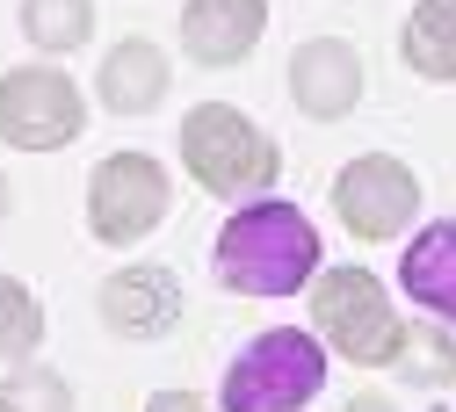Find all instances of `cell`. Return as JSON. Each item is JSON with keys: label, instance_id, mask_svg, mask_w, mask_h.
<instances>
[{"label": "cell", "instance_id": "3957f363", "mask_svg": "<svg viewBox=\"0 0 456 412\" xmlns=\"http://www.w3.org/2000/svg\"><path fill=\"white\" fill-rule=\"evenodd\" d=\"M319 384H326V340L305 326H268L224 369V412H305Z\"/></svg>", "mask_w": 456, "mask_h": 412}, {"label": "cell", "instance_id": "7c38bea8", "mask_svg": "<svg viewBox=\"0 0 456 412\" xmlns=\"http://www.w3.org/2000/svg\"><path fill=\"white\" fill-rule=\"evenodd\" d=\"M102 109H117V116H145V109H159V94H167V51L159 44H145V36H124L117 51L102 58Z\"/></svg>", "mask_w": 456, "mask_h": 412}, {"label": "cell", "instance_id": "ac0fdd59", "mask_svg": "<svg viewBox=\"0 0 456 412\" xmlns=\"http://www.w3.org/2000/svg\"><path fill=\"white\" fill-rule=\"evenodd\" d=\"M340 412H391V405H384V398H348Z\"/></svg>", "mask_w": 456, "mask_h": 412}, {"label": "cell", "instance_id": "ba28073f", "mask_svg": "<svg viewBox=\"0 0 456 412\" xmlns=\"http://www.w3.org/2000/svg\"><path fill=\"white\" fill-rule=\"evenodd\" d=\"M290 94H297V109L312 116V124H340V116L362 101V58H355V44H340V36L297 44V58H290Z\"/></svg>", "mask_w": 456, "mask_h": 412}, {"label": "cell", "instance_id": "ffe728a7", "mask_svg": "<svg viewBox=\"0 0 456 412\" xmlns=\"http://www.w3.org/2000/svg\"><path fill=\"white\" fill-rule=\"evenodd\" d=\"M0 412H8V405H0Z\"/></svg>", "mask_w": 456, "mask_h": 412}, {"label": "cell", "instance_id": "52a82bcc", "mask_svg": "<svg viewBox=\"0 0 456 412\" xmlns=\"http://www.w3.org/2000/svg\"><path fill=\"white\" fill-rule=\"evenodd\" d=\"M333 210L355 239H391V231H406L420 217V182L391 152H362L333 174Z\"/></svg>", "mask_w": 456, "mask_h": 412}, {"label": "cell", "instance_id": "8992f818", "mask_svg": "<svg viewBox=\"0 0 456 412\" xmlns=\"http://www.w3.org/2000/svg\"><path fill=\"white\" fill-rule=\"evenodd\" d=\"M87 124V101L59 66H15L0 73V145L15 152H59Z\"/></svg>", "mask_w": 456, "mask_h": 412}, {"label": "cell", "instance_id": "5b68a950", "mask_svg": "<svg viewBox=\"0 0 456 412\" xmlns=\"http://www.w3.org/2000/svg\"><path fill=\"white\" fill-rule=\"evenodd\" d=\"M167 210H175V182L145 152H109L87 174V231L102 246H138Z\"/></svg>", "mask_w": 456, "mask_h": 412}, {"label": "cell", "instance_id": "d6986e66", "mask_svg": "<svg viewBox=\"0 0 456 412\" xmlns=\"http://www.w3.org/2000/svg\"><path fill=\"white\" fill-rule=\"evenodd\" d=\"M0 217H8V182H0Z\"/></svg>", "mask_w": 456, "mask_h": 412}, {"label": "cell", "instance_id": "9c48e42d", "mask_svg": "<svg viewBox=\"0 0 456 412\" xmlns=\"http://www.w3.org/2000/svg\"><path fill=\"white\" fill-rule=\"evenodd\" d=\"M182 319V282L167 268H117L102 282V326L124 340H167Z\"/></svg>", "mask_w": 456, "mask_h": 412}, {"label": "cell", "instance_id": "9a60e30c", "mask_svg": "<svg viewBox=\"0 0 456 412\" xmlns=\"http://www.w3.org/2000/svg\"><path fill=\"white\" fill-rule=\"evenodd\" d=\"M37 340H44V304L15 275H0V362H29Z\"/></svg>", "mask_w": 456, "mask_h": 412}, {"label": "cell", "instance_id": "2e32d148", "mask_svg": "<svg viewBox=\"0 0 456 412\" xmlns=\"http://www.w3.org/2000/svg\"><path fill=\"white\" fill-rule=\"evenodd\" d=\"M0 405L8 412H73V391L51 369H15L8 384H0Z\"/></svg>", "mask_w": 456, "mask_h": 412}, {"label": "cell", "instance_id": "30bf717a", "mask_svg": "<svg viewBox=\"0 0 456 412\" xmlns=\"http://www.w3.org/2000/svg\"><path fill=\"white\" fill-rule=\"evenodd\" d=\"M268 29V0H189L182 8V44L196 66H240Z\"/></svg>", "mask_w": 456, "mask_h": 412}, {"label": "cell", "instance_id": "5bb4252c", "mask_svg": "<svg viewBox=\"0 0 456 412\" xmlns=\"http://www.w3.org/2000/svg\"><path fill=\"white\" fill-rule=\"evenodd\" d=\"M94 29V0H22V36L37 51H80Z\"/></svg>", "mask_w": 456, "mask_h": 412}, {"label": "cell", "instance_id": "7a4b0ae2", "mask_svg": "<svg viewBox=\"0 0 456 412\" xmlns=\"http://www.w3.org/2000/svg\"><path fill=\"white\" fill-rule=\"evenodd\" d=\"M182 166L203 196H261L282 174V145L254 131L232 101H203L182 116Z\"/></svg>", "mask_w": 456, "mask_h": 412}, {"label": "cell", "instance_id": "e0dca14e", "mask_svg": "<svg viewBox=\"0 0 456 412\" xmlns=\"http://www.w3.org/2000/svg\"><path fill=\"white\" fill-rule=\"evenodd\" d=\"M145 412H210V405H203L196 391H152V405H145Z\"/></svg>", "mask_w": 456, "mask_h": 412}, {"label": "cell", "instance_id": "277c9868", "mask_svg": "<svg viewBox=\"0 0 456 412\" xmlns=\"http://www.w3.org/2000/svg\"><path fill=\"white\" fill-rule=\"evenodd\" d=\"M312 319L333 355H348L362 369H384L391 355H406V319L391 311V289L370 268H333L312 282Z\"/></svg>", "mask_w": 456, "mask_h": 412}, {"label": "cell", "instance_id": "8fae6325", "mask_svg": "<svg viewBox=\"0 0 456 412\" xmlns=\"http://www.w3.org/2000/svg\"><path fill=\"white\" fill-rule=\"evenodd\" d=\"M398 289H406L420 311H435V319L456 326V217L428 224L420 239L406 246V261H398Z\"/></svg>", "mask_w": 456, "mask_h": 412}, {"label": "cell", "instance_id": "6da1fadb", "mask_svg": "<svg viewBox=\"0 0 456 412\" xmlns=\"http://www.w3.org/2000/svg\"><path fill=\"white\" fill-rule=\"evenodd\" d=\"M210 268L224 289L240 297H297V289L319 282V231L297 203H247L217 224Z\"/></svg>", "mask_w": 456, "mask_h": 412}, {"label": "cell", "instance_id": "4fadbf2b", "mask_svg": "<svg viewBox=\"0 0 456 412\" xmlns=\"http://www.w3.org/2000/svg\"><path fill=\"white\" fill-rule=\"evenodd\" d=\"M398 51L420 80H456V0H413Z\"/></svg>", "mask_w": 456, "mask_h": 412}]
</instances>
